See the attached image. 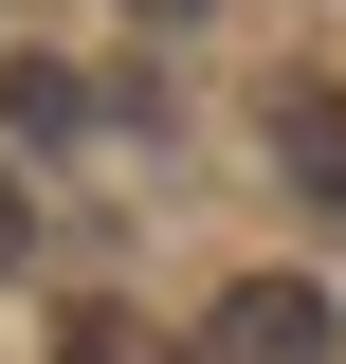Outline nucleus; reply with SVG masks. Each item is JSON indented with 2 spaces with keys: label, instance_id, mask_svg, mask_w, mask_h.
I'll use <instances>...</instances> for the list:
<instances>
[{
  "label": "nucleus",
  "instance_id": "obj_2",
  "mask_svg": "<svg viewBox=\"0 0 346 364\" xmlns=\"http://www.w3.org/2000/svg\"><path fill=\"white\" fill-rule=\"evenodd\" d=\"M256 128H273V182H292V200H328V219H346V91H328V73H292V91H273V109H256Z\"/></svg>",
  "mask_w": 346,
  "mask_h": 364
},
{
  "label": "nucleus",
  "instance_id": "obj_5",
  "mask_svg": "<svg viewBox=\"0 0 346 364\" xmlns=\"http://www.w3.org/2000/svg\"><path fill=\"white\" fill-rule=\"evenodd\" d=\"M19 255H37V200H19V164H0V273H19Z\"/></svg>",
  "mask_w": 346,
  "mask_h": 364
},
{
  "label": "nucleus",
  "instance_id": "obj_3",
  "mask_svg": "<svg viewBox=\"0 0 346 364\" xmlns=\"http://www.w3.org/2000/svg\"><path fill=\"white\" fill-rule=\"evenodd\" d=\"M0 128L73 146V128H91V73H55V55H0Z\"/></svg>",
  "mask_w": 346,
  "mask_h": 364
},
{
  "label": "nucleus",
  "instance_id": "obj_6",
  "mask_svg": "<svg viewBox=\"0 0 346 364\" xmlns=\"http://www.w3.org/2000/svg\"><path fill=\"white\" fill-rule=\"evenodd\" d=\"M128 18H201V0H128Z\"/></svg>",
  "mask_w": 346,
  "mask_h": 364
},
{
  "label": "nucleus",
  "instance_id": "obj_1",
  "mask_svg": "<svg viewBox=\"0 0 346 364\" xmlns=\"http://www.w3.org/2000/svg\"><path fill=\"white\" fill-rule=\"evenodd\" d=\"M328 346H346V310L310 291V273H237V291L201 310V364H328Z\"/></svg>",
  "mask_w": 346,
  "mask_h": 364
},
{
  "label": "nucleus",
  "instance_id": "obj_4",
  "mask_svg": "<svg viewBox=\"0 0 346 364\" xmlns=\"http://www.w3.org/2000/svg\"><path fill=\"white\" fill-rule=\"evenodd\" d=\"M55 364H201V346H164L146 310H73V328H55Z\"/></svg>",
  "mask_w": 346,
  "mask_h": 364
}]
</instances>
